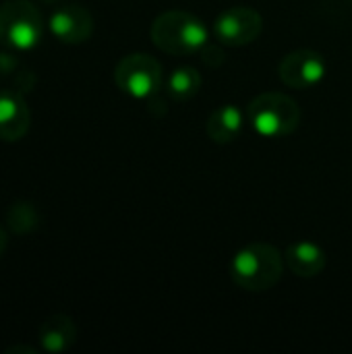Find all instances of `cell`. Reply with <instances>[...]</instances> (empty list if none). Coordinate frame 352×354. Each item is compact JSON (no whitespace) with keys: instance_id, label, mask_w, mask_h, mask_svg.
I'll return each mask as SVG.
<instances>
[{"instance_id":"cell-15","label":"cell","mask_w":352,"mask_h":354,"mask_svg":"<svg viewBox=\"0 0 352 354\" xmlns=\"http://www.w3.org/2000/svg\"><path fill=\"white\" fill-rule=\"evenodd\" d=\"M35 354V348H29V346H10L6 348V354Z\"/></svg>"},{"instance_id":"cell-3","label":"cell","mask_w":352,"mask_h":354,"mask_svg":"<svg viewBox=\"0 0 352 354\" xmlns=\"http://www.w3.org/2000/svg\"><path fill=\"white\" fill-rule=\"evenodd\" d=\"M247 120L257 135L266 139H282L299 129L301 108L288 93L266 91L249 102Z\"/></svg>"},{"instance_id":"cell-17","label":"cell","mask_w":352,"mask_h":354,"mask_svg":"<svg viewBox=\"0 0 352 354\" xmlns=\"http://www.w3.org/2000/svg\"><path fill=\"white\" fill-rule=\"evenodd\" d=\"M351 2H352V0H351Z\"/></svg>"},{"instance_id":"cell-11","label":"cell","mask_w":352,"mask_h":354,"mask_svg":"<svg viewBox=\"0 0 352 354\" xmlns=\"http://www.w3.org/2000/svg\"><path fill=\"white\" fill-rule=\"evenodd\" d=\"M77 334L79 332H77L73 317L56 313L41 322V326L37 330V340L46 353L60 354L66 353L77 342Z\"/></svg>"},{"instance_id":"cell-6","label":"cell","mask_w":352,"mask_h":354,"mask_svg":"<svg viewBox=\"0 0 352 354\" xmlns=\"http://www.w3.org/2000/svg\"><path fill=\"white\" fill-rule=\"evenodd\" d=\"M263 31V19L253 6H230L222 10L214 21V35L220 44L230 48H243L253 44Z\"/></svg>"},{"instance_id":"cell-8","label":"cell","mask_w":352,"mask_h":354,"mask_svg":"<svg viewBox=\"0 0 352 354\" xmlns=\"http://www.w3.org/2000/svg\"><path fill=\"white\" fill-rule=\"evenodd\" d=\"M50 33L66 46L85 44L93 33V17L81 4H64L58 6L48 19Z\"/></svg>"},{"instance_id":"cell-10","label":"cell","mask_w":352,"mask_h":354,"mask_svg":"<svg viewBox=\"0 0 352 354\" xmlns=\"http://www.w3.org/2000/svg\"><path fill=\"white\" fill-rule=\"evenodd\" d=\"M284 263L299 278H315L326 270L328 257L319 245L311 241H299L286 249Z\"/></svg>"},{"instance_id":"cell-2","label":"cell","mask_w":352,"mask_h":354,"mask_svg":"<svg viewBox=\"0 0 352 354\" xmlns=\"http://www.w3.org/2000/svg\"><path fill=\"white\" fill-rule=\"evenodd\" d=\"M149 35L158 50L174 56L201 54L210 41V31L203 21L178 8L158 15L149 27Z\"/></svg>"},{"instance_id":"cell-9","label":"cell","mask_w":352,"mask_h":354,"mask_svg":"<svg viewBox=\"0 0 352 354\" xmlns=\"http://www.w3.org/2000/svg\"><path fill=\"white\" fill-rule=\"evenodd\" d=\"M31 127V110L17 89L0 91V139L6 143L21 141Z\"/></svg>"},{"instance_id":"cell-1","label":"cell","mask_w":352,"mask_h":354,"mask_svg":"<svg viewBox=\"0 0 352 354\" xmlns=\"http://www.w3.org/2000/svg\"><path fill=\"white\" fill-rule=\"evenodd\" d=\"M284 272L282 253L268 243H251L234 253L230 259L232 282L247 292L272 290Z\"/></svg>"},{"instance_id":"cell-7","label":"cell","mask_w":352,"mask_h":354,"mask_svg":"<svg viewBox=\"0 0 352 354\" xmlns=\"http://www.w3.org/2000/svg\"><path fill=\"white\" fill-rule=\"evenodd\" d=\"M326 73L328 62L324 54L309 48L288 52L278 64V77L290 89H311L324 81Z\"/></svg>"},{"instance_id":"cell-14","label":"cell","mask_w":352,"mask_h":354,"mask_svg":"<svg viewBox=\"0 0 352 354\" xmlns=\"http://www.w3.org/2000/svg\"><path fill=\"white\" fill-rule=\"evenodd\" d=\"M6 224H8V228L17 236H25V234H31L37 228L39 214H37L33 203H29V201H15L6 209Z\"/></svg>"},{"instance_id":"cell-13","label":"cell","mask_w":352,"mask_h":354,"mask_svg":"<svg viewBox=\"0 0 352 354\" xmlns=\"http://www.w3.org/2000/svg\"><path fill=\"white\" fill-rule=\"evenodd\" d=\"M203 77L195 66H176L164 79V89L174 102H187L199 93Z\"/></svg>"},{"instance_id":"cell-4","label":"cell","mask_w":352,"mask_h":354,"mask_svg":"<svg viewBox=\"0 0 352 354\" xmlns=\"http://www.w3.org/2000/svg\"><path fill=\"white\" fill-rule=\"evenodd\" d=\"M44 37V17L27 0H6L0 4V44L6 50L25 52Z\"/></svg>"},{"instance_id":"cell-16","label":"cell","mask_w":352,"mask_h":354,"mask_svg":"<svg viewBox=\"0 0 352 354\" xmlns=\"http://www.w3.org/2000/svg\"><path fill=\"white\" fill-rule=\"evenodd\" d=\"M4 249H6V232L0 228V257L4 255Z\"/></svg>"},{"instance_id":"cell-5","label":"cell","mask_w":352,"mask_h":354,"mask_svg":"<svg viewBox=\"0 0 352 354\" xmlns=\"http://www.w3.org/2000/svg\"><path fill=\"white\" fill-rule=\"evenodd\" d=\"M114 81L129 97L151 100L164 87V68L154 56L135 52L118 60L114 68Z\"/></svg>"},{"instance_id":"cell-12","label":"cell","mask_w":352,"mask_h":354,"mask_svg":"<svg viewBox=\"0 0 352 354\" xmlns=\"http://www.w3.org/2000/svg\"><path fill=\"white\" fill-rule=\"evenodd\" d=\"M243 127H245L243 110L234 104H224V106H218L210 114L205 131L214 143L226 145L239 139V135L243 133Z\"/></svg>"}]
</instances>
